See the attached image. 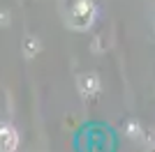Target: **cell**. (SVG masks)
Segmentation results:
<instances>
[{
    "instance_id": "6da1fadb",
    "label": "cell",
    "mask_w": 155,
    "mask_h": 152,
    "mask_svg": "<svg viewBox=\"0 0 155 152\" xmlns=\"http://www.w3.org/2000/svg\"><path fill=\"white\" fill-rule=\"evenodd\" d=\"M14 145H16V134L9 131V129H2V131H0V147L5 152H9Z\"/></svg>"
}]
</instances>
